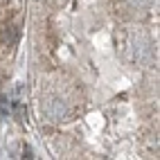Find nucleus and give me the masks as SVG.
Here are the masks:
<instances>
[{
  "label": "nucleus",
  "mask_w": 160,
  "mask_h": 160,
  "mask_svg": "<svg viewBox=\"0 0 160 160\" xmlns=\"http://www.w3.org/2000/svg\"><path fill=\"white\" fill-rule=\"evenodd\" d=\"M14 43H16V29L12 25L0 27V54H7Z\"/></svg>",
  "instance_id": "nucleus-1"
}]
</instances>
